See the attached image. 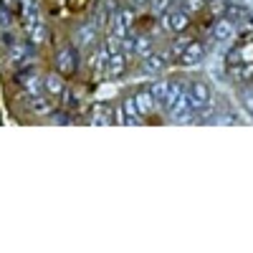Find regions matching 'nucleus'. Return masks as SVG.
Returning a JSON list of instances; mask_svg holds the SVG:
<instances>
[{"instance_id":"nucleus-1","label":"nucleus","mask_w":253,"mask_h":253,"mask_svg":"<svg viewBox=\"0 0 253 253\" xmlns=\"http://www.w3.org/2000/svg\"><path fill=\"white\" fill-rule=\"evenodd\" d=\"M26 3V23H28V36H31V43L38 46L46 41V23L43 18H41L38 13V5L33 3V0H23Z\"/></svg>"},{"instance_id":"nucleus-2","label":"nucleus","mask_w":253,"mask_h":253,"mask_svg":"<svg viewBox=\"0 0 253 253\" xmlns=\"http://www.w3.org/2000/svg\"><path fill=\"white\" fill-rule=\"evenodd\" d=\"M167 114H170V119L172 122H177V124H190V122H195V117L200 114V109L195 107L193 101H190V94L185 91L170 109H167Z\"/></svg>"},{"instance_id":"nucleus-3","label":"nucleus","mask_w":253,"mask_h":253,"mask_svg":"<svg viewBox=\"0 0 253 253\" xmlns=\"http://www.w3.org/2000/svg\"><path fill=\"white\" fill-rule=\"evenodd\" d=\"M160 23H162V28L167 31V33H172V36H177V33H182L187 26H190V13H185L182 8L180 10H167V13H162L160 15Z\"/></svg>"},{"instance_id":"nucleus-4","label":"nucleus","mask_w":253,"mask_h":253,"mask_svg":"<svg viewBox=\"0 0 253 253\" xmlns=\"http://www.w3.org/2000/svg\"><path fill=\"white\" fill-rule=\"evenodd\" d=\"M187 94H190V101H193L200 112L208 109L210 101H213V91H210V86H208L205 81H193V84H187Z\"/></svg>"},{"instance_id":"nucleus-5","label":"nucleus","mask_w":253,"mask_h":253,"mask_svg":"<svg viewBox=\"0 0 253 253\" xmlns=\"http://www.w3.org/2000/svg\"><path fill=\"white\" fill-rule=\"evenodd\" d=\"M132 23H134V13L129 8H119L114 13V18H112V36L117 41H122L126 33L132 31Z\"/></svg>"},{"instance_id":"nucleus-6","label":"nucleus","mask_w":253,"mask_h":253,"mask_svg":"<svg viewBox=\"0 0 253 253\" xmlns=\"http://www.w3.org/2000/svg\"><path fill=\"white\" fill-rule=\"evenodd\" d=\"M79 66V56H76V48L74 46H61L58 53H56V69L63 74V76H69L74 74Z\"/></svg>"},{"instance_id":"nucleus-7","label":"nucleus","mask_w":253,"mask_h":253,"mask_svg":"<svg viewBox=\"0 0 253 253\" xmlns=\"http://www.w3.org/2000/svg\"><path fill=\"white\" fill-rule=\"evenodd\" d=\"M28 109H31V114H36V117H48V114H53V96H48V94H38V96H31V101H28Z\"/></svg>"},{"instance_id":"nucleus-8","label":"nucleus","mask_w":253,"mask_h":253,"mask_svg":"<svg viewBox=\"0 0 253 253\" xmlns=\"http://www.w3.org/2000/svg\"><path fill=\"white\" fill-rule=\"evenodd\" d=\"M203 58H205V48H203V43H198V41H193V43L180 53V63H182V66H198Z\"/></svg>"},{"instance_id":"nucleus-9","label":"nucleus","mask_w":253,"mask_h":253,"mask_svg":"<svg viewBox=\"0 0 253 253\" xmlns=\"http://www.w3.org/2000/svg\"><path fill=\"white\" fill-rule=\"evenodd\" d=\"M165 66H167V56H165V53L152 51L150 56H144V58H142V69H144V74H162Z\"/></svg>"},{"instance_id":"nucleus-10","label":"nucleus","mask_w":253,"mask_h":253,"mask_svg":"<svg viewBox=\"0 0 253 253\" xmlns=\"http://www.w3.org/2000/svg\"><path fill=\"white\" fill-rule=\"evenodd\" d=\"M20 84H23V89H26L31 96L43 94V76H38L36 71H26L23 76H20Z\"/></svg>"},{"instance_id":"nucleus-11","label":"nucleus","mask_w":253,"mask_h":253,"mask_svg":"<svg viewBox=\"0 0 253 253\" xmlns=\"http://www.w3.org/2000/svg\"><path fill=\"white\" fill-rule=\"evenodd\" d=\"M122 112H124V124H139L142 122V112L137 107V99L134 96H126L122 101Z\"/></svg>"},{"instance_id":"nucleus-12","label":"nucleus","mask_w":253,"mask_h":253,"mask_svg":"<svg viewBox=\"0 0 253 253\" xmlns=\"http://www.w3.org/2000/svg\"><path fill=\"white\" fill-rule=\"evenodd\" d=\"M233 33H236V23L230 18H220L213 26V41H220V43L228 38H233Z\"/></svg>"},{"instance_id":"nucleus-13","label":"nucleus","mask_w":253,"mask_h":253,"mask_svg":"<svg viewBox=\"0 0 253 253\" xmlns=\"http://www.w3.org/2000/svg\"><path fill=\"white\" fill-rule=\"evenodd\" d=\"M124 71H126V56H124V51H112L109 66H107V76L117 79V76H122Z\"/></svg>"},{"instance_id":"nucleus-14","label":"nucleus","mask_w":253,"mask_h":253,"mask_svg":"<svg viewBox=\"0 0 253 253\" xmlns=\"http://www.w3.org/2000/svg\"><path fill=\"white\" fill-rule=\"evenodd\" d=\"M63 79H61V74H46L43 76V94H48V96H61L63 94Z\"/></svg>"},{"instance_id":"nucleus-15","label":"nucleus","mask_w":253,"mask_h":253,"mask_svg":"<svg viewBox=\"0 0 253 253\" xmlns=\"http://www.w3.org/2000/svg\"><path fill=\"white\" fill-rule=\"evenodd\" d=\"M185 91H187V84H182V81H170V91H167V96H165V101H162V109L167 112Z\"/></svg>"},{"instance_id":"nucleus-16","label":"nucleus","mask_w":253,"mask_h":253,"mask_svg":"<svg viewBox=\"0 0 253 253\" xmlns=\"http://www.w3.org/2000/svg\"><path fill=\"white\" fill-rule=\"evenodd\" d=\"M31 56H33V43H18L10 51V61L15 63V66H23L26 61H31Z\"/></svg>"},{"instance_id":"nucleus-17","label":"nucleus","mask_w":253,"mask_h":253,"mask_svg":"<svg viewBox=\"0 0 253 253\" xmlns=\"http://www.w3.org/2000/svg\"><path fill=\"white\" fill-rule=\"evenodd\" d=\"M76 38H79V43H81L84 48H89L94 41H96V26H94V23H84V26L79 28Z\"/></svg>"},{"instance_id":"nucleus-18","label":"nucleus","mask_w":253,"mask_h":253,"mask_svg":"<svg viewBox=\"0 0 253 253\" xmlns=\"http://www.w3.org/2000/svg\"><path fill=\"white\" fill-rule=\"evenodd\" d=\"M167 91H170V79H157L152 86H150V94H152V99L160 104V107H162V101H165Z\"/></svg>"},{"instance_id":"nucleus-19","label":"nucleus","mask_w":253,"mask_h":253,"mask_svg":"<svg viewBox=\"0 0 253 253\" xmlns=\"http://www.w3.org/2000/svg\"><path fill=\"white\" fill-rule=\"evenodd\" d=\"M134 99H137V107H139L142 117H147V114H152V107H155L157 101L152 99L150 89H147V91H137V94H134Z\"/></svg>"},{"instance_id":"nucleus-20","label":"nucleus","mask_w":253,"mask_h":253,"mask_svg":"<svg viewBox=\"0 0 253 253\" xmlns=\"http://www.w3.org/2000/svg\"><path fill=\"white\" fill-rule=\"evenodd\" d=\"M152 53V38L150 36H139L134 33V56H150Z\"/></svg>"},{"instance_id":"nucleus-21","label":"nucleus","mask_w":253,"mask_h":253,"mask_svg":"<svg viewBox=\"0 0 253 253\" xmlns=\"http://www.w3.org/2000/svg\"><path fill=\"white\" fill-rule=\"evenodd\" d=\"M193 43V38H187V36H182V33H177V38L172 41V46H170V53H172V58H180V53Z\"/></svg>"},{"instance_id":"nucleus-22","label":"nucleus","mask_w":253,"mask_h":253,"mask_svg":"<svg viewBox=\"0 0 253 253\" xmlns=\"http://www.w3.org/2000/svg\"><path fill=\"white\" fill-rule=\"evenodd\" d=\"M91 122H94V124H112L114 119L107 114V109H104V104H96V109H94V114H91Z\"/></svg>"},{"instance_id":"nucleus-23","label":"nucleus","mask_w":253,"mask_h":253,"mask_svg":"<svg viewBox=\"0 0 253 253\" xmlns=\"http://www.w3.org/2000/svg\"><path fill=\"white\" fill-rule=\"evenodd\" d=\"M241 104H243V109L251 114V119H253V86H246L241 91Z\"/></svg>"},{"instance_id":"nucleus-24","label":"nucleus","mask_w":253,"mask_h":253,"mask_svg":"<svg viewBox=\"0 0 253 253\" xmlns=\"http://www.w3.org/2000/svg\"><path fill=\"white\" fill-rule=\"evenodd\" d=\"M230 76H233L236 81L251 79V76H253V63H246V66H241V69H230Z\"/></svg>"},{"instance_id":"nucleus-25","label":"nucleus","mask_w":253,"mask_h":253,"mask_svg":"<svg viewBox=\"0 0 253 253\" xmlns=\"http://www.w3.org/2000/svg\"><path fill=\"white\" fill-rule=\"evenodd\" d=\"M185 13H200L205 8V0H180Z\"/></svg>"},{"instance_id":"nucleus-26","label":"nucleus","mask_w":253,"mask_h":253,"mask_svg":"<svg viewBox=\"0 0 253 253\" xmlns=\"http://www.w3.org/2000/svg\"><path fill=\"white\" fill-rule=\"evenodd\" d=\"M238 51H241V61H243V63H253V41L243 43Z\"/></svg>"},{"instance_id":"nucleus-27","label":"nucleus","mask_w":253,"mask_h":253,"mask_svg":"<svg viewBox=\"0 0 253 253\" xmlns=\"http://www.w3.org/2000/svg\"><path fill=\"white\" fill-rule=\"evenodd\" d=\"M170 8H172V0H152V10H157L160 15L167 13Z\"/></svg>"},{"instance_id":"nucleus-28","label":"nucleus","mask_w":253,"mask_h":253,"mask_svg":"<svg viewBox=\"0 0 253 253\" xmlns=\"http://www.w3.org/2000/svg\"><path fill=\"white\" fill-rule=\"evenodd\" d=\"M137 5H152V0H134Z\"/></svg>"},{"instance_id":"nucleus-29","label":"nucleus","mask_w":253,"mask_h":253,"mask_svg":"<svg viewBox=\"0 0 253 253\" xmlns=\"http://www.w3.org/2000/svg\"><path fill=\"white\" fill-rule=\"evenodd\" d=\"M172 3H177V0H172Z\"/></svg>"}]
</instances>
